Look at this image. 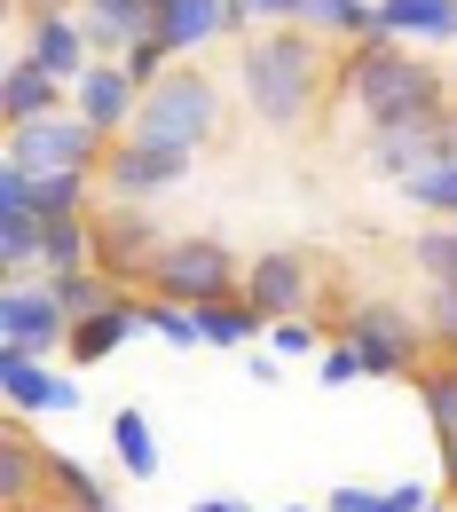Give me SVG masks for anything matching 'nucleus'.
<instances>
[{
  "label": "nucleus",
  "instance_id": "39",
  "mask_svg": "<svg viewBox=\"0 0 457 512\" xmlns=\"http://www.w3.org/2000/svg\"><path fill=\"white\" fill-rule=\"evenodd\" d=\"M434 465H442V497L457 505V426H450V434H434Z\"/></svg>",
  "mask_w": 457,
  "mask_h": 512
},
{
  "label": "nucleus",
  "instance_id": "31",
  "mask_svg": "<svg viewBox=\"0 0 457 512\" xmlns=\"http://www.w3.org/2000/svg\"><path fill=\"white\" fill-rule=\"evenodd\" d=\"M394 190L410 197L426 221H457V158H450V166H426V174H410V182H394Z\"/></svg>",
  "mask_w": 457,
  "mask_h": 512
},
{
  "label": "nucleus",
  "instance_id": "14",
  "mask_svg": "<svg viewBox=\"0 0 457 512\" xmlns=\"http://www.w3.org/2000/svg\"><path fill=\"white\" fill-rule=\"evenodd\" d=\"M71 111L119 142V134L134 127V111H142V79H134L119 56H95V64L79 71V87H71Z\"/></svg>",
  "mask_w": 457,
  "mask_h": 512
},
{
  "label": "nucleus",
  "instance_id": "10",
  "mask_svg": "<svg viewBox=\"0 0 457 512\" xmlns=\"http://www.w3.org/2000/svg\"><path fill=\"white\" fill-rule=\"evenodd\" d=\"M0 339H16V347H32V355H56L64 363V347H71V308L56 300V284L40 276H8L0 284Z\"/></svg>",
  "mask_w": 457,
  "mask_h": 512
},
{
  "label": "nucleus",
  "instance_id": "1",
  "mask_svg": "<svg viewBox=\"0 0 457 512\" xmlns=\"http://www.w3.org/2000/svg\"><path fill=\"white\" fill-rule=\"evenodd\" d=\"M237 95L268 134L316 127V111L339 95L331 40H316L308 24H261L253 40H237Z\"/></svg>",
  "mask_w": 457,
  "mask_h": 512
},
{
  "label": "nucleus",
  "instance_id": "16",
  "mask_svg": "<svg viewBox=\"0 0 457 512\" xmlns=\"http://www.w3.org/2000/svg\"><path fill=\"white\" fill-rule=\"evenodd\" d=\"M40 497H48V449L32 442V426L8 410V426H0V505L40 512Z\"/></svg>",
  "mask_w": 457,
  "mask_h": 512
},
{
  "label": "nucleus",
  "instance_id": "30",
  "mask_svg": "<svg viewBox=\"0 0 457 512\" xmlns=\"http://www.w3.org/2000/svg\"><path fill=\"white\" fill-rule=\"evenodd\" d=\"M410 268H418L426 284H457V221H426V229L410 237Z\"/></svg>",
  "mask_w": 457,
  "mask_h": 512
},
{
  "label": "nucleus",
  "instance_id": "43",
  "mask_svg": "<svg viewBox=\"0 0 457 512\" xmlns=\"http://www.w3.org/2000/svg\"><path fill=\"white\" fill-rule=\"evenodd\" d=\"M190 512H253V505H245V497H197Z\"/></svg>",
  "mask_w": 457,
  "mask_h": 512
},
{
  "label": "nucleus",
  "instance_id": "20",
  "mask_svg": "<svg viewBox=\"0 0 457 512\" xmlns=\"http://www.w3.org/2000/svg\"><path fill=\"white\" fill-rule=\"evenodd\" d=\"M379 32H387V40L450 48L457 40V0H379Z\"/></svg>",
  "mask_w": 457,
  "mask_h": 512
},
{
  "label": "nucleus",
  "instance_id": "38",
  "mask_svg": "<svg viewBox=\"0 0 457 512\" xmlns=\"http://www.w3.org/2000/svg\"><path fill=\"white\" fill-rule=\"evenodd\" d=\"M221 24H229V40H253L261 32V8L253 0H221Z\"/></svg>",
  "mask_w": 457,
  "mask_h": 512
},
{
  "label": "nucleus",
  "instance_id": "12",
  "mask_svg": "<svg viewBox=\"0 0 457 512\" xmlns=\"http://www.w3.org/2000/svg\"><path fill=\"white\" fill-rule=\"evenodd\" d=\"M450 158H457V103H442L434 119H418V127H402V134H371V166L387 182H410V174L450 166Z\"/></svg>",
  "mask_w": 457,
  "mask_h": 512
},
{
  "label": "nucleus",
  "instance_id": "9",
  "mask_svg": "<svg viewBox=\"0 0 457 512\" xmlns=\"http://www.w3.org/2000/svg\"><path fill=\"white\" fill-rule=\"evenodd\" d=\"M316 284H324V260L308 253V245H268V253L245 260V300L268 323L276 316H316Z\"/></svg>",
  "mask_w": 457,
  "mask_h": 512
},
{
  "label": "nucleus",
  "instance_id": "11",
  "mask_svg": "<svg viewBox=\"0 0 457 512\" xmlns=\"http://www.w3.org/2000/svg\"><path fill=\"white\" fill-rule=\"evenodd\" d=\"M0 394L16 418H71L79 410V379L56 371V355H32L16 339H0Z\"/></svg>",
  "mask_w": 457,
  "mask_h": 512
},
{
  "label": "nucleus",
  "instance_id": "26",
  "mask_svg": "<svg viewBox=\"0 0 457 512\" xmlns=\"http://www.w3.org/2000/svg\"><path fill=\"white\" fill-rule=\"evenodd\" d=\"M87 260H95V213L48 221V237H40V276H64V268H87Z\"/></svg>",
  "mask_w": 457,
  "mask_h": 512
},
{
  "label": "nucleus",
  "instance_id": "19",
  "mask_svg": "<svg viewBox=\"0 0 457 512\" xmlns=\"http://www.w3.org/2000/svg\"><path fill=\"white\" fill-rule=\"evenodd\" d=\"M71 8H79V24H87L95 56H127L134 40L158 32V0H71Z\"/></svg>",
  "mask_w": 457,
  "mask_h": 512
},
{
  "label": "nucleus",
  "instance_id": "8",
  "mask_svg": "<svg viewBox=\"0 0 457 512\" xmlns=\"http://www.w3.org/2000/svg\"><path fill=\"white\" fill-rule=\"evenodd\" d=\"M158 245H166V229H158V213H150V205H127V197H103V205H95V268H103V276H119L127 292L150 284Z\"/></svg>",
  "mask_w": 457,
  "mask_h": 512
},
{
  "label": "nucleus",
  "instance_id": "6",
  "mask_svg": "<svg viewBox=\"0 0 457 512\" xmlns=\"http://www.w3.org/2000/svg\"><path fill=\"white\" fill-rule=\"evenodd\" d=\"M111 150V134L87 127L79 111H48V119H24V127L0 134V158L32 166V174H95Z\"/></svg>",
  "mask_w": 457,
  "mask_h": 512
},
{
  "label": "nucleus",
  "instance_id": "40",
  "mask_svg": "<svg viewBox=\"0 0 457 512\" xmlns=\"http://www.w3.org/2000/svg\"><path fill=\"white\" fill-rule=\"evenodd\" d=\"M426 505H434L426 481H394V489H387V512H426Z\"/></svg>",
  "mask_w": 457,
  "mask_h": 512
},
{
  "label": "nucleus",
  "instance_id": "27",
  "mask_svg": "<svg viewBox=\"0 0 457 512\" xmlns=\"http://www.w3.org/2000/svg\"><path fill=\"white\" fill-rule=\"evenodd\" d=\"M410 386H418L426 426H434V434H450V426H457V355H426V363L410 371Z\"/></svg>",
  "mask_w": 457,
  "mask_h": 512
},
{
  "label": "nucleus",
  "instance_id": "22",
  "mask_svg": "<svg viewBox=\"0 0 457 512\" xmlns=\"http://www.w3.org/2000/svg\"><path fill=\"white\" fill-rule=\"evenodd\" d=\"M197 323H205V347H261V339H268V316L245 300V292L205 300V308H197Z\"/></svg>",
  "mask_w": 457,
  "mask_h": 512
},
{
  "label": "nucleus",
  "instance_id": "36",
  "mask_svg": "<svg viewBox=\"0 0 457 512\" xmlns=\"http://www.w3.org/2000/svg\"><path fill=\"white\" fill-rule=\"evenodd\" d=\"M119 64H127L134 79H142V87H158V79L174 71V48H166V40L150 32V40H134V48H127V56H119Z\"/></svg>",
  "mask_w": 457,
  "mask_h": 512
},
{
  "label": "nucleus",
  "instance_id": "45",
  "mask_svg": "<svg viewBox=\"0 0 457 512\" xmlns=\"http://www.w3.org/2000/svg\"><path fill=\"white\" fill-rule=\"evenodd\" d=\"M95 512H119V505H95Z\"/></svg>",
  "mask_w": 457,
  "mask_h": 512
},
{
  "label": "nucleus",
  "instance_id": "34",
  "mask_svg": "<svg viewBox=\"0 0 457 512\" xmlns=\"http://www.w3.org/2000/svg\"><path fill=\"white\" fill-rule=\"evenodd\" d=\"M268 347L284 355V363H316L331 339H324V316H276L268 323Z\"/></svg>",
  "mask_w": 457,
  "mask_h": 512
},
{
  "label": "nucleus",
  "instance_id": "33",
  "mask_svg": "<svg viewBox=\"0 0 457 512\" xmlns=\"http://www.w3.org/2000/svg\"><path fill=\"white\" fill-rule=\"evenodd\" d=\"M418 323H426L434 355H457V284H426L418 292Z\"/></svg>",
  "mask_w": 457,
  "mask_h": 512
},
{
  "label": "nucleus",
  "instance_id": "29",
  "mask_svg": "<svg viewBox=\"0 0 457 512\" xmlns=\"http://www.w3.org/2000/svg\"><path fill=\"white\" fill-rule=\"evenodd\" d=\"M48 284H56V300L71 308V323H79V316H95V308H111V300L127 292V284H119V276H103L95 260H87V268H64V276H48Z\"/></svg>",
  "mask_w": 457,
  "mask_h": 512
},
{
  "label": "nucleus",
  "instance_id": "25",
  "mask_svg": "<svg viewBox=\"0 0 457 512\" xmlns=\"http://www.w3.org/2000/svg\"><path fill=\"white\" fill-rule=\"evenodd\" d=\"M40 237H48V221L32 205H0V276H32L40 268Z\"/></svg>",
  "mask_w": 457,
  "mask_h": 512
},
{
  "label": "nucleus",
  "instance_id": "7",
  "mask_svg": "<svg viewBox=\"0 0 457 512\" xmlns=\"http://www.w3.org/2000/svg\"><path fill=\"white\" fill-rule=\"evenodd\" d=\"M197 166V150H174V142H142V134H119L95 166V190L127 197V205H158L166 190H182Z\"/></svg>",
  "mask_w": 457,
  "mask_h": 512
},
{
  "label": "nucleus",
  "instance_id": "15",
  "mask_svg": "<svg viewBox=\"0 0 457 512\" xmlns=\"http://www.w3.org/2000/svg\"><path fill=\"white\" fill-rule=\"evenodd\" d=\"M87 190H95V174H32V166L0 158V205H32L40 221L87 213Z\"/></svg>",
  "mask_w": 457,
  "mask_h": 512
},
{
  "label": "nucleus",
  "instance_id": "44",
  "mask_svg": "<svg viewBox=\"0 0 457 512\" xmlns=\"http://www.w3.org/2000/svg\"><path fill=\"white\" fill-rule=\"evenodd\" d=\"M426 512H457V505H450V497H434V505H426Z\"/></svg>",
  "mask_w": 457,
  "mask_h": 512
},
{
  "label": "nucleus",
  "instance_id": "18",
  "mask_svg": "<svg viewBox=\"0 0 457 512\" xmlns=\"http://www.w3.org/2000/svg\"><path fill=\"white\" fill-rule=\"evenodd\" d=\"M48 111H71V79L40 71L32 56H8V64H0V127L48 119Z\"/></svg>",
  "mask_w": 457,
  "mask_h": 512
},
{
  "label": "nucleus",
  "instance_id": "21",
  "mask_svg": "<svg viewBox=\"0 0 457 512\" xmlns=\"http://www.w3.org/2000/svg\"><path fill=\"white\" fill-rule=\"evenodd\" d=\"M158 40H166L174 56H197V48L229 40V24H221V0H158Z\"/></svg>",
  "mask_w": 457,
  "mask_h": 512
},
{
  "label": "nucleus",
  "instance_id": "2",
  "mask_svg": "<svg viewBox=\"0 0 457 512\" xmlns=\"http://www.w3.org/2000/svg\"><path fill=\"white\" fill-rule=\"evenodd\" d=\"M339 103L363 119V134H402L457 95L434 56H410V40L371 32V40H347V56H339Z\"/></svg>",
  "mask_w": 457,
  "mask_h": 512
},
{
  "label": "nucleus",
  "instance_id": "41",
  "mask_svg": "<svg viewBox=\"0 0 457 512\" xmlns=\"http://www.w3.org/2000/svg\"><path fill=\"white\" fill-rule=\"evenodd\" d=\"M245 371H253V386H276V379H284V355H276V347H253Z\"/></svg>",
  "mask_w": 457,
  "mask_h": 512
},
{
  "label": "nucleus",
  "instance_id": "5",
  "mask_svg": "<svg viewBox=\"0 0 457 512\" xmlns=\"http://www.w3.org/2000/svg\"><path fill=\"white\" fill-rule=\"evenodd\" d=\"M142 292L182 300V308H205V300L245 292V268H237V253H229L221 237H166L158 260H150V284H142Z\"/></svg>",
  "mask_w": 457,
  "mask_h": 512
},
{
  "label": "nucleus",
  "instance_id": "42",
  "mask_svg": "<svg viewBox=\"0 0 457 512\" xmlns=\"http://www.w3.org/2000/svg\"><path fill=\"white\" fill-rule=\"evenodd\" d=\"M261 8V24H300V0H253Z\"/></svg>",
  "mask_w": 457,
  "mask_h": 512
},
{
  "label": "nucleus",
  "instance_id": "17",
  "mask_svg": "<svg viewBox=\"0 0 457 512\" xmlns=\"http://www.w3.org/2000/svg\"><path fill=\"white\" fill-rule=\"evenodd\" d=\"M134 331H150V323H142V292H119L111 308H95V316H79V323H71V347H64V363L95 371V363H111V355L127 347Z\"/></svg>",
  "mask_w": 457,
  "mask_h": 512
},
{
  "label": "nucleus",
  "instance_id": "23",
  "mask_svg": "<svg viewBox=\"0 0 457 512\" xmlns=\"http://www.w3.org/2000/svg\"><path fill=\"white\" fill-rule=\"evenodd\" d=\"M300 24L316 32V40H371L379 32V0H300Z\"/></svg>",
  "mask_w": 457,
  "mask_h": 512
},
{
  "label": "nucleus",
  "instance_id": "24",
  "mask_svg": "<svg viewBox=\"0 0 457 512\" xmlns=\"http://www.w3.org/2000/svg\"><path fill=\"white\" fill-rule=\"evenodd\" d=\"M111 457H119L127 481H158V442H150V418H142L134 402L111 410Z\"/></svg>",
  "mask_w": 457,
  "mask_h": 512
},
{
  "label": "nucleus",
  "instance_id": "28",
  "mask_svg": "<svg viewBox=\"0 0 457 512\" xmlns=\"http://www.w3.org/2000/svg\"><path fill=\"white\" fill-rule=\"evenodd\" d=\"M48 497H56V512H95V505H111V489H103L79 457H64V449H48Z\"/></svg>",
  "mask_w": 457,
  "mask_h": 512
},
{
  "label": "nucleus",
  "instance_id": "35",
  "mask_svg": "<svg viewBox=\"0 0 457 512\" xmlns=\"http://www.w3.org/2000/svg\"><path fill=\"white\" fill-rule=\"evenodd\" d=\"M355 379H371V371H363L355 339H339V331H331V347L316 355V386H355Z\"/></svg>",
  "mask_w": 457,
  "mask_h": 512
},
{
  "label": "nucleus",
  "instance_id": "4",
  "mask_svg": "<svg viewBox=\"0 0 457 512\" xmlns=\"http://www.w3.org/2000/svg\"><path fill=\"white\" fill-rule=\"evenodd\" d=\"M339 339H355V355H363V371H371V379H410V371L434 355L418 308H402V300H387V292L355 300V308L339 316Z\"/></svg>",
  "mask_w": 457,
  "mask_h": 512
},
{
  "label": "nucleus",
  "instance_id": "46",
  "mask_svg": "<svg viewBox=\"0 0 457 512\" xmlns=\"http://www.w3.org/2000/svg\"><path fill=\"white\" fill-rule=\"evenodd\" d=\"M284 512H308V505H284Z\"/></svg>",
  "mask_w": 457,
  "mask_h": 512
},
{
  "label": "nucleus",
  "instance_id": "32",
  "mask_svg": "<svg viewBox=\"0 0 457 512\" xmlns=\"http://www.w3.org/2000/svg\"><path fill=\"white\" fill-rule=\"evenodd\" d=\"M142 323L166 339V347H205V323H197V308H182V300H158V292H142Z\"/></svg>",
  "mask_w": 457,
  "mask_h": 512
},
{
  "label": "nucleus",
  "instance_id": "3",
  "mask_svg": "<svg viewBox=\"0 0 457 512\" xmlns=\"http://www.w3.org/2000/svg\"><path fill=\"white\" fill-rule=\"evenodd\" d=\"M142 142H174V150H205L213 134H221V79L197 64H174L158 87H142V111H134V127Z\"/></svg>",
  "mask_w": 457,
  "mask_h": 512
},
{
  "label": "nucleus",
  "instance_id": "37",
  "mask_svg": "<svg viewBox=\"0 0 457 512\" xmlns=\"http://www.w3.org/2000/svg\"><path fill=\"white\" fill-rule=\"evenodd\" d=\"M324 512H387V489H331Z\"/></svg>",
  "mask_w": 457,
  "mask_h": 512
},
{
  "label": "nucleus",
  "instance_id": "13",
  "mask_svg": "<svg viewBox=\"0 0 457 512\" xmlns=\"http://www.w3.org/2000/svg\"><path fill=\"white\" fill-rule=\"evenodd\" d=\"M16 56H32L40 71H56V79L79 87V71L95 64V40H87L79 8H48V16H24L16 24Z\"/></svg>",
  "mask_w": 457,
  "mask_h": 512
}]
</instances>
